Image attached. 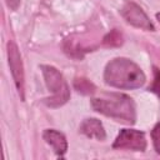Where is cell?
<instances>
[{
    "mask_svg": "<svg viewBox=\"0 0 160 160\" xmlns=\"http://www.w3.org/2000/svg\"><path fill=\"white\" fill-rule=\"evenodd\" d=\"M104 80L112 88L134 90L145 84L146 76L141 68L132 60L126 58H115L106 64L104 70Z\"/></svg>",
    "mask_w": 160,
    "mask_h": 160,
    "instance_id": "1",
    "label": "cell"
},
{
    "mask_svg": "<svg viewBox=\"0 0 160 160\" xmlns=\"http://www.w3.org/2000/svg\"><path fill=\"white\" fill-rule=\"evenodd\" d=\"M91 108L105 116L112 118L118 121L134 124L136 120V106L134 100L119 92L102 94L91 99Z\"/></svg>",
    "mask_w": 160,
    "mask_h": 160,
    "instance_id": "2",
    "label": "cell"
},
{
    "mask_svg": "<svg viewBox=\"0 0 160 160\" xmlns=\"http://www.w3.org/2000/svg\"><path fill=\"white\" fill-rule=\"evenodd\" d=\"M40 69L45 85L51 94L49 98L44 99L45 105L49 108H60L66 104L70 99V89L61 72L51 65H40Z\"/></svg>",
    "mask_w": 160,
    "mask_h": 160,
    "instance_id": "3",
    "label": "cell"
},
{
    "mask_svg": "<svg viewBox=\"0 0 160 160\" xmlns=\"http://www.w3.org/2000/svg\"><path fill=\"white\" fill-rule=\"evenodd\" d=\"M6 51H8V61H9V68L11 76L14 79L16 90L20 95V99L24 101V88H25V76H24V65L21 60V54L19 51L18 45L10 40L6 45Z\"/></svg>",
    "mask_w": 160,
    "mask_h": 160,
    "instance_id": "4",
    "label": "cell"
},
{
    "mask_svg": "<svg viewBox=\"0 0 160 160\" xmlns=\"http://www.w3.org/2000/svg\"><path fill=\"white\" fill-rule=\"evenodd\" d=\"M120 14L124 18V20H126V22L132 25L134 28L146 30V31H154L155 30V26L150 21L149 16L134 1H126L120 9Z\"/></svg>",
    "mask_w": 160,
    "mask_h": 160,
    "instance_id": "5",
    "label": "cell"
},
{
    "mask_svg": "<svg viewBox=\"0 0 160 160\" xmlns=\"http://www.w3.org/2000/svg\"><path fill=\"white\" fill-rule=\"evenodd\" d=\"M145 134L135 129H122L118 134L112 148L114 149H126L132 151H145L146 149Z\"/></svg>",
    "mask_w": 160,
    "mask_h": 160,
    "instance_id": "6",
    "label": "cell"
},
{
    "mask_svg": "<svg viewBox=\"0 0 160 160\" xmlns=\"http://www.w3.org/2000/svg\"><path fill=\"white\" fill-rule=\"evenodd\" d=\"M79 132L99 141H104L106 139V132L102 126V122L95 118H89L82 120V122L79 126Z\"/></svg>",
    "mask_w": 160,
    "mask_h": 160,
    "instance_id": "7",
    "label": "cell"
},
{
    "mask_svg": "<svg viewBox=\"0 0 160 160\" xmlns=\"http://www.w3.org/2000/svg\"><path fill=\"white\" fill-rule=\"evenodd\" d=\"M42 138L46 141V144H49L52 148V150L56 152V155H59L60 158L64 156V154L68 150V141L62 132H60L55 129H46L42 132Z\"/></svg>",
    "mask_w": 160,
    "mask_h": 160,
    "instance_id": "8",
    "label": "cell"
},
{
    "mask_svg": "<svg viewBox=\"0 0 160 160\" xmlns=\"http://www.w3.org/2000/svg\"><path fill=\"white\" fill-rule=\"evenodd\" d=\"M74 88H75L79 92H81V94H84V95H89V94H92V92L95 91L94 84L90 82V81H89L88 79H85V78L75 79V81H74Z\"/></svg>",
    "mask_w": 160,
    "mask_h": 160,
    "instance_id": "9",
    "label": "cell"
},
{
    "mask_svg": "<svg viewBox=\"0 0 160 160\" xmlns=\"http://www.w3.org/2000/svg\"><path fill=\"white\" fill-rule=\"evenodd\" d=\"M102 44L105 46H119L122 44V35L116 31L115 29L112 31H110L102 40Z\"/></svg>",
    "mask_w": 160,
    "mask_h": 160,
    "instance_id": "10",
    "label": "cell"
},
{
    "mask_svg": "<svg viewBox=\"0 0 160 160\" xmlns=\"http://www.w3.org/2000/svg\"><path fill=\"white\" fill-rule=\"evenodd\" d=\"M151 139L156 152L160 155V122H158L151 130Z\"/></svg>",
    "mask_w": 160,
    "mask_h": 160,
    "instance_id": "11",
    "label": "cell"
},
{
    "mask_svg": "<svg viewBox=\"0 0 160 160\" xmlns=\"http://www.w3.org/2000/svg\"><path fill=\"white\" fill-rule=\"evenodd\" d=\"M149 91H152L160 96V70L158 68H154V81L152 85L149 86Z\"/></svg>",
    "mask_w": 160,
    "mask_h": 160,
    "instance_id": "12",
    "label": "cell"
},
{
    "mask_svg": "<svg viewBox=\"0 0 160 160\" xmlns=\"http://www.w3.org/2000/svg\"><path fill=\"white\" fill-rule=\"evenodd\" d=\"M20 1L21 0H5V4L10 10H16L20 5Z\"/></svg>",
    "mask_w": 160,
    "mask_h": 160,
    "instance_id": "13",
    "label": "cell"
},
{
    "mask_svg": "<svg viewBox=\"0 0 160 160\" xmlns=\"http://www.w3.org/2000/svg\"><path fill=\"white\" fill-rule=\"evenodd\" d=\"M156 19H158V21L160 22V12H156Z\"/></svg>",
    "mask_w": 160,
    "mask_h": 160,
    "instance_id": "14",
    "label": "cell"
}]
</instances>
